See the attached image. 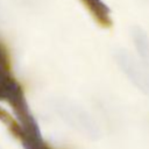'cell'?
<instances>
[{"instance_id": "obj_1", "label": "cell", "mask_w": 149, "mask_h": 149, "mask_svg": "<svg viewBox=\"0 0 149 149\" xmlns=\"http://www.w3.org/2000/svg\"><path fill=\"white\" fill-rule=\"evenodd\" d=\"M0 101L7 102L14 111L19 125L15 132L35 133L40 132L38 125L27 105L23 91L17 81L3 69L0 68Z\"/></svg>"}, {"instance_id": "obj_2", "label": "cell", "mask_w": 149, "mask_h": 149, "mask_svg": "<svg viewBox=\"0 0 149 149\" xmlns=\"http://www.w3.org/2000/svg\"><path fill=\"white\" fill-rule=\"evenodd\" d=\"M16 135L20 137L23 149H52L42 137L41 132L36 133H20Z\"/></svg>"}, {"instance_id": "obj_3", "label": "cell", "mask_w": 149, "mask_h": 149, "mask_svg": "<svg viewBox=\"0 0 149 149\" xmlns=\"http://www.w3.org/2000/svg\"><path fill=\"white\" fill-rule=\"evenodd\" d=\"M0 149H2V148H1V146H0Z\"/></svg>"}]
</instances>
